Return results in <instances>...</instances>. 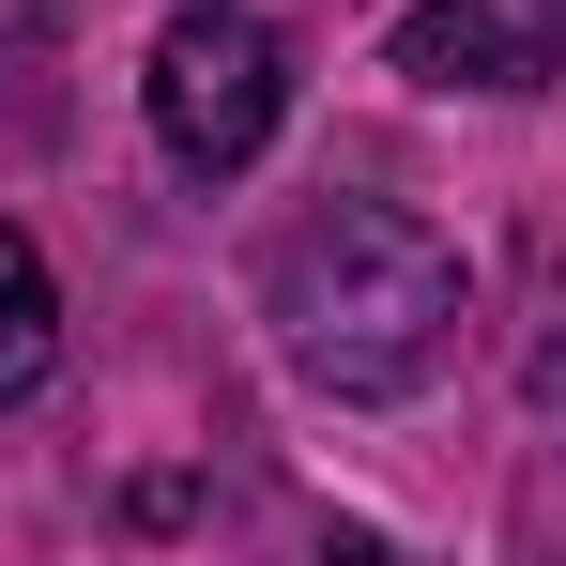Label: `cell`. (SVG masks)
Masks as SVG:
<instances>
[{"label":"cell","instance_id":"obj_1","mask_svg":"<svg viewBox=\"0 0 566 566\" xmlns=\"http://www.w3.org/2000/svg\"><path fill=\"white\" fill-rule=\"evenodd\" d=\"M261 322L322 398H413L460 353V245L413 230L398 199H322L261 261Z\"/></svg>","mask_w":566,"mask_h":566},{"label":"cell","instance_id":"obj_2","mask_svg":"<svg viewBox=\"0 0 566 566\" xmlns=\"http://www.w3.org/2000/svg\"><path fill=\"white\" fill-rule=\"evenodd\" d=\"M138 93H154L169 169L230 185V169H261V138H276V107H291V46H276V15H245V0H185L154 31V77Z\"/></svg>","mask_w":566,"mask_h":566},{"label":"cell","instance_id":"obj_3","mask_svg":"<svg viewBox=\"0 0 566 566\" xmlns=\"http://www.w3.org/2000/svg\"><path fill=\"white\" fill-rule=\"evenodd\" d=\"M398 77H429V93H536L552 46L521 15H490V0H413L398 15Z\"/></svg>","mask_w":566,"mask_h":566},{"label":"cell","instance_id":"obj_4","mask_svg":"<svg viewBox=\"0 0 566 566\" xmlns=\"http://www.w3.org/2000/svg\"><path fill=\"white\" fill-rule=\"evenodd\" d=\"M62 382V276L31 261V230H0V413H31Z\"/></svg>","mask_w":566,"mask_h":566},{"label":"cell","instance_id":"obj_5","mask_svg":"<svg viewBox=\"0 0 566 566\" xmlns=\"http://www.w3.org/2000/svg\"><path fill=\"white\" fill-rule=\"evenodd\" d=\"M536 46H552V62H566V0H536Z\"/></svg>","mask_w":566,"mask_h":566}]
</instances>
